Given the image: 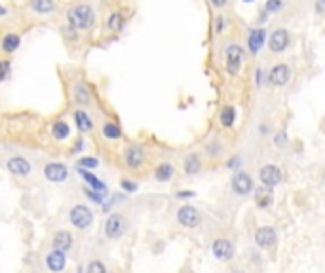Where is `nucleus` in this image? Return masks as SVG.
<instances>
[{"label": "nucleus", "mask_w": 325, "mask_h": 273, "mask_svg": "<svg viewBox=\"0 0 325 273\" xmlns=\"http://www.w3.org/2000/svg\"><path fill=\"white\" fill-rule=\"evenodd\" d=\"M67 19H69V25L75 27L76 31H84V29H89L94 27L95 23V15L94 10L88 6V4H76L67 12Z\"/></svg>", "instance_id": "obj_1"}, {"label": "nucleus", "mask_w": 325, "mask_h": 273, "mask_svg": "<svg viewBox=\"0 0 325 273\" xmlns=\"http://www.w3.org/2000/svg\"><path fill=\"white\" fill-rule=\"evenodd\" d=\"M244 59H245V53H244V50L238 46V44H230V46H226L225 67H226V72H228V74L238 76L240 68H242V65H244Z\"/></svg>", "instance_id": "obj_2"}, {"label": "nucleus", "mask_w": 325, "mask_h": 273, "mask_svg": "<svg viewBox=\"0 0 325 273\" xmlns=\"http://www.w3.org/2000/svg\"><path fill=\"white\" fill-rule=\"evenodd\" d=\"M70 224L78 230H88L94 222V212L89 211L86 205H75L70 209Z\"/></svg>", "instance_id": "obj_3"}, {"label": "nucleus", "mask_w": 325, "mask_h": 273, "mask_svg": "<svg viewBox=\"0 0 325 273\" xmlns=\"http://www.w3.org/2000/svg\"><path fill=\"white\" fill-rule=\"evenodd\" d=\"M177 220H179V224H183L185 228H196V226L202 222V217L196 207L185 205V207H181V209L177 211Z\"/></svg>", "instance_id": "obj_4"}, {"label": "nucleus", "mask_w": 325, "mask_h": 273, "mask_svg": "<svg viewBox=\"0 0 325 273\" xmlns=\"http://www.w3.org/2000/svg\"><path fill=\"white\" fill-rule=\"evenodd\" d=\"M125 218L122 215H111V217L106 218V224H105V233L111 239H118L122 233L125 231Z\"/></svg>", "instance_id": "obj_5"}, {"label": "nucleus", "mask_w": 325, "mask_h": 273, "mask_svg": "<svg viewBox=\"0 0 325 273\" xmlns=\"http://www.w3.org/2000/svg\"><path fill=\"white\" fill-rule=\"evenodd\" d=\"M289 80H291V70H289L287 65L280 63V65H276V67L270 68L268 82L272 84V86H285Z\"/></svg>", "instance_id": "obj_6"}, {"label": "nucleus", "mask_w": 325, "mask_h": 273, "mask_svg": "<svg viewBox=\"0 0 325 273\" xmlns=\"http://www.w3.org/2000/svg\"><path fill=\"white\" fill-rule=\"evenodd\" d=\"M289 46V32L285 29H276L272 34H270V40H268V48L274 53H281V51H285Z\"/></svg>", "instance_id": "obj_7"}, {"label": "nucleus", "mask_w": 325, "mask_h": 273, "mask_svg": "<svg viewBox=\"0 0 325 273\" xmlns=\"http://www.w3.org/2000/svg\"><path fill=\"white\" fill-rule=\"evenodd\" d=\"M213 256L221 262H226V260H232V256H234V245L232 241L228 239H217V241H213Z\"/></svg>", "instance_id": "obj_8"}, {"label": "nucleus", "mask_w": 325, "mask_h": 273, "mask_svg": "<svg viewBox=\"0 0 325 273\" xmlns=\"http://www.w3.org/2000/svg\"><path fill=\"white\" fill-rule=\"evenodd\" d=\"M261 182H263L266 188H274L278 186L281 182V171L278 165H272V163H268V165H264L263 169H261Z\"/></svg>", "instance_id": "obj_9"}, {"label": "nucleus", "mask_w": 325, "mask_h": 273, "mask_svg": "<svg viewBox=\"0 0 325 273\" xmlns=\"http://www.w3.org/2000/svg\"><path fill=\"white\" fill-rule=\"evenodd\" d=\"M124 160L130 169H139L145 163V150L137 144H132V146L125 148Z\"/></svg>", "instance_id": "obj_10"}, {"label": "nucleus", "mask_w": 325, "mask_h": 273, "mask_svg": "<svg viewBox=\"0 0 325 273\" xmlns=\"http://www.w3.org/2000/svg\"><path fill=\"white\" fill-rule=\"evenodd\" d=\"M232 188H234V192L240 193V196H247V193H251V190H253V179H251L247 173L240 171V173H236L234 179H232Z\"/></svg>", "instance_id": "obj_11"}, {"label": "nucleus", "mask_w": 325, "mask_h": 273, "mask_svg": "<svg viewBox=\"0 0 325 273\" xmlns=\"http://www.w3.org/2000/svg\"><path fill=\"white\" fill-rule=\"evenodd\" d=\"M6 167L8 171L12 174H17V177H27V174L32 171V165L29 162H27L25 158H19V155H15V158H10L6 162Z\"/></svg>", "instance_id": "obj_12"}, {"label": "nucleus", "mask_w": 325, "mask_h": 273, "mask_svg": "<svg viewBox=\"0 0 325 273\" xmlns=\"http://www.w3.org/2000/svg\"><path fill=\"white\" fill-rule=\"evenodd\" d=\"M46 179L51 180V182H63V180L69 177V169L63 163H48L44 167Z\"/></svg>", "instance_id": "obj_13"}, {"label": "nucleus", "mask_w": 325, "mask_h": 273, "mask_svg": "<svg viewBox=\"0 0 325 273\" xmlns=\"http://www.w3.org/2000/svg\"><path fill=\"white\" fill-rule=\"evenodd\" d=\"M255 243L261 248H270L276 243V231L272 230V228H268V226L259 228V230L255 231Z\"/></svg>", "instance_id": "obj_14"}, {"label": "nucleus", "mask_w": 325, "mask_h": 273, "mask_svg": "<svg viewBox=\"0 0 325 273\" xmlns=\"http://www.w3.org/2000/svg\"><path fill=\"white\" fill-rule=\"evenodd\" d=\"M264 40H266V31H264V29H253V31L249 32L247 46H249V51L253 55H257L259 51L263 50Z\"/></svg>", "instance_id": "obj_15"}, {"label": "nucleus", "mask_w": 325, "mask_h": 273, "mask_svg": "<svg viewBox=\"0 0 325 273\" xmlns=\"http://www.w3.org/2000/svg\"><path fill=\"white\" fill-rule=\"evenodd\" d=\"M46 264H48V267H50L51 271H63L65 269V266H67V258H65V252L63 250H57V248H53V252H50L48 255V258H46Z\"/></svg>", "instance_id": "obj_16"}, {"label": "nucleus", "mask_w": 325, "mask_h": 273, "mask_svg": "<svg viewBox=\"0 0 325 273\" xmlns=\"http://www.w3.org/2000/svg\"><path fill=\"white\" fill-rule=\"evenodd\" d=\"M70 245H73V237H70L69 231H57L56 236H53V248L57 250H69Z\"/></svg>", "instance_id": "obj_17"}, {"label": "nucleus", "mask_w": 325, "mask_h": 273, "mask_svg": "<svg viewBox=\"0 0 325 273\" xmlns=\"http://www.w3.org/2000/svg\"><path fill=\"white\" fill-rule=\"evenodd\" d=\"M75 122H76V127L82 131V133H86V131H89L92 127H94V122H92V118H89L88 114L84 110H75Z\"/></svg>", "instance_id": "obj_18"}, {"label": "nucleus", "mask_w": 325, "mask_h": 273, "mask_svg": "<svg viewBox=\"0 0 325 273\" xmlns=\"http://www.w3.org/2000/svg\"><path fill=\"white\" fill-rule=\"evenodd\" d=\"M219 122L223 127H232L236 122V108L232 105H226L219 114Z\"/></svg>", "instance_id": "obj_19"}, {"label": "nucleus", "mask_w": 325, "mask_h": 273, "mask_svg": "<svg viewBox=\"0 0 325 273\" xmlns=\"http://www.w3.org/2000/svg\"><path fill=\"white\" fill-rule=\"evenodd\" d=\"M51 135L56 136L57 141H65V139H69L70 135V127L67 122H63V120H57L53 127H51Z\"/></svg>", "instance_id": "obj_20"}, {"label": "nucleus", "mask_w": 325, "mask_h": 273, "mask_svg": "<svg viewBox=\"0 0 325 273\" xmlns=\"http://www.w3.org/2000/svg\"><path fill=\"white\" fill-rule=\"evenodd\" d=\"M202 167V162L200 158H198V154H188L187 158H185V173L187 174H198V171H200Z\"/></svg>", "instance_id": "obj_21"}, {"label": "nucleus", "mask_w": 325, "mask_h": 273, "mask_svg": "<svg viewBox=\"0 0 325 273\" xmlns=\"http://www.w3.org/2000/svg\"><path fill=\"white\" fill-rule=\"evenodd\" d=\"M78 171H80V174L84 177V179H86V182H88L89 186H92V190H95V192H105V190H106L105 184H103V182H101L97 177H94V174L89 173L88 169H78Z\"/></svg>", "instance_id": "obj_22"}, {"label": "nucleus", "mask_w": 325, "mask_h": 273, "mask_svg": "<svg viewBox=\"0 0 325 273\" xmlns=\"http://www.w3.org/2000/svg\"><path fill=\"white\" fill-rule=\"evenodd\" d=\"M173 173H175V167H173L171 163H160L156 167V171H154V177H156L160 182H166V180H169L173 177Z\"/></svg>", "instance_id": "obj_23"}, {"label": "nucleus", "mask_w": 325, "mask_h": 273, "mask_svg": "<svg viewBox=\"0 0 325 273\" xmlns=\"http://www.w3.org/2000/svg\"><path fill=\"white\" fill-rule=\"evenodd\" d=\"M19 48V36L15 32H10L6 36L2 38V50L4 53H13V51Z\"/></svg>", "instance_id": "obj_24"}, {"label": "nucleus", "mask_w": 325, "mask_h": 273, "mask_svg": "<svg viewBox=\"0 0 325 273\" xmlns=\"http://www.w3.org/2000/svg\"><path fill=\"white\" fill-rule=\"evenodd\" d=\"M31 8L37 13H42V15H44V13L53 12L56 4H53V0H31Z\"/></svg>", "instance_id": "obj_25"}, {"label": "nucleus", "mask_w": 325, "mask_h": 273, "mask_svg": "<svg viewBox=\"0 0 325 273\" xmlns=\"http://www.w3.org/2000/svg\"><path fill=\"white\" fill-rule=\"evenodd\" d=\"M120 135H122V131H120V127L116 124H113V122H106V124L103 125V136H105V139L116 141V139H120Z\"/></svg>", "instance_id": "obj_26"}, {"label": "nucleus", "mask_w": 325, "mask_h": 273, "mask_svg": "<svg viewBox=\"0 0 325 273\" xmlns=\"http://www.w3.org/2000/svg\"><path fill=\"white\" fill-rule=\"evenodd\" d=\"M75 99L76 103H80V105H86L89 101V91L86 89L84 84H76L75 86Z\"/></svg>", "instance_id": "obj_27"}, {"label": "nucleus", "mask_w": 325, "mask_h": 273, "mask_svg": "<svg viewBox=\"0 0 325 273\" xmlns=\"http://www.w3.org/2000/svg\"><path fill=\"white\" fill-rule=\"evenodd\" d=\"M106 25L111 31H122V27H124V17H122V13H113L109 21H106Z\"/></svg>", "instance_id": "obj_28"}, {"label": "nucleus", "mask_w": 325, "mask_h": 273, "mask_svg": "<svg viewBox=\"0 0 325 273\" xmlns=\"http://www.w3.org/2000/svg\"><path fill=\"white\" fill-rule=\"evenodd\" d=\"M80 169H95L97 165H99V162H97V158H92V155H86V158H80L78 160V163H76Z\"/></svg>", "instance_id": "obj_29"}, {"label": "nucleus", "mask_w": 325, "mask_h": 273, "mask_svg": "<svg viewBox=\"0 0 325 273\" xmlns=\"http://www.w3.org/2000/svg\"><path fill=\"white\" fill-rule=\"evenodd\" d=\"M86 273H106L105 266L101 264L99 260H94V262H89L88 267H86Z\"/></svg>", "instance_id": "obj_30"}, {"label": "nucleus", "mask_w": 325, "mask_h": 273, "mask_svg": "<svg viewBox=\"0 0 325 273\" xmlns=\"http://www.w3.org/2000/svg\"><path fill=\"white\" fill-rule=\"evenodd\" d=\"M283 8V0H266V6H264V10L268 13H274L278 12V10H281Z\"/></svg>", "instance_id": "obj_31"}, {"label": "nucleus", "mask_w": 325, "mask_h": 273, "mask_svg": "<svg viewBox=\"0 0 325 273\" xmlns=\"http://www.w3.org/2000/svg\"><path fill=\"white\" fill-rule=\"evenodd\" d=\"M270 201H272L270 192H257V205L259 207H266V205H270Z\"/></svg>", "instance_id": "obj_32"}, {"label": "nucleus", "mask_w": 325, "mask_h": 273, "mask_svg": "<svg viewBox=\"0 0 325 273\" xmlns=\"http://www.w3.org/2000/svg\"><path fill=\"white\" fill-rule=\"evenodd\" d=\"M120 184H122V188H124L125 192H137V184H135L133 180L124 179V180H122V182H120Z\"/></svg>", "instance_id": "obj_33"}, {"label": "nucleus", "mask_w": 325, "mask_h": 273, "mask_svg": "<svg viewBox=\"0 0 325 273\" xmlns=\"http://www.w3.org/2000/svg\"><path fill=\"white\" fill-rule=\"evenodd\" d=\"M8 76H10V61H2V80H6Z\"/></svg>", "instance_id": "obj_34"}, {"label": "nucleus", "mask_w": 325, "mask_h": 273, "mask_svg": "<svg viewBox=\"0 0 325 273\" xmlns=\"http://www.w3.org/2000/svg\"><path fill=\"white\" fill-rule=\"evenodd\" d=\"M316 12L319 15H325V0H316Z\"/></svg>", "instance_id": "obj_35"}, {"label": "nucleus", "mask_w": 325, "mask_h": 273, "mask_svg": "<svg viewBox=\"0 0 325 273\" xmlns=\"http://www.w3.org/2000/svg\"><path fill=\"white\" fill-rule=\"evenodd\" d=\"M276 144H278V146H283V144H285V131L278 133V136H276Z\"/></svg>", "instance_id": "obj_36"}, {"label": "nucleus", "mask_w": 325, "mask_h": 273, "mask_svg": "<svg viewBox=\"0 0 325 273\" xmlns=\"http://www.w3.org/2000/svg\"><path fill=\"white\" fill-rule=\"evenodd\" d=\"M177 198H179V199H188V198H194V192H177Z\"/></svg>", "instance_id": "obj_37"}, {"label": "nucleus", "mask_w": 325, "mask_h": 273, "mask_svg": "<svg viewBox=\"0 0 325 273\" xmlns=\"http://www.w3.org/2000/svg\"><path fill=\"white\" fill-rule=\"evenodd\" d=\"M226 165H228L230 169H238V165H240V158H232V160L226 163Z\"/></svg>", "instance_id": "obj_38"}, {"label": "nucleus", "mask_w": 325, "mask_h": 273, "mask_svg": "<svg viewBox=\"0 0 325 273\" xmlns=\"http://www.w3.org/2000/svg\"><path fill=\"white\" fill-rule=\"evenodd\" d=\"M255 82H257V86H261V82H263V70H261V68L255 72Z\"/></svg>", "instance_id": "obj_39"}, {"label": "nucleus", "mask_w": 325, "mask_h": 273, "mask_svg": "<svg viewBox=\"0 0 325 273\" xmlns=\"http://www.w3.org/2000/svg\"><path fill=\"white\" fill-rule=\"evenodd\" d=\"M211 4L215 8H223L226 4V0H211Z\"/></svg>", "instance_id": "obj_40"}, {"label": "nucleus", "mask_w": 325, "mask_h": 273, "mask_svg": "<svg viewBox=\"0 0 325 273\" xmlns=\"http://www.w3.org/2000/svg\"><path fill=\"white\" fill-rule=\"evenodd\" d=\"M223 25H225V21H223V17H217V32H223Z\"/></svg>", "instance_id": "obj_41"}, {"label": "nucleus", "mask_w": 325, "mask_h": 273, "mask_svg": "<svg viewBox=\"0 0 325 273\" xmlns=\"http://www.w3.org/2000/svg\"><path fill=\"white\" fill-rule=\"evenodd\" d=\"M244 2H253V0H244Z\"/></svg>", "instance_id": "obj_42"}, {"label": "nucleus", "mask_w": 325, "mask_h": 273, "mask_svg": "<svg viewBox=\"0 0 325 273\" xmlns=\"http://www.w3.org/2000/svg\"><path fill=\"white\" fill-rule=\"evenodd\" d=\"M236 273H242V271H236Z\"/></svg>", "instance_id": "obj_43"}]
</instances>
